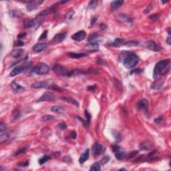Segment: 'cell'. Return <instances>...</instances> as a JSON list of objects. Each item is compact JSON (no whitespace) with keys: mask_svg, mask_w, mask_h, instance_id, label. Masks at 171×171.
<instances>
[{"mask_svg":"<svg viewBox=\"0 0 171 171\" xmlns=\"http://www.w3.org/2000/svg\"><path fill=\"white\" fill-rule=\"evenodd\" d=\"M118 60L127 69H132L138 63L140 58L136 54L129 51H123L120 53Z\"/></svg>","mask_w":171,"mask_h":171,"instance_id":"cell-1","label":"cell"},{"mask_svg":"<svg viewBox=\"0 0 171 171\" xmlns=\"http://www.w3.org/2000/svg\"><path fill=\"white\" fill-rule=\"evenodd\" d=\"M50 68L45 63H40L37 64L32 69V74L37 75H44L50 72Z\"/></svg>","mask_w":171,"mask_h":171,"instance_id":"cell-2","label":"cell"},{"mask_svg":"<svg viewBox=\"0 0 171 171\" xmlns=\"http://www.w3.org/2000/svg\"><path fill=\"white\" fill-rule=\"evenodd\" d=\"M170 64V60H160L156 64L154 68V72H153V77L154 79H156L157 77L158 74H160L161 71L165 68L167 65Z\"/></svg>","mask_w":171,"mask_h":171,"instance_id":"cell-3","label":"cell"},{"mask_svg":"<svg viewBox=\"0 0 171 171\" xmlns=\"http://www.w3.org/2000/svg\"><path fill=\"white\" fill-rule=\"evenodd\" d=\"M30 67H31V63L25 64L24 66H19L16 67V68L10 72L9 76H10V77H14V76H16L20 74L21 73H24V72H26V71H27V70L30 68Z\"/></svg>","mask_w":171,"mask_h":171,"instance_id":"cell-4","label":"cell"},{"mask_svg":"<svg viewBox=\"0 0 171 171\" xmlns=\"http://www.w3.org/2000/svg\"><path fill=\"white\" fill-rule=\"evenodd\" d=\"M41 24L42 23L38 21L36 18L29 19H27L24 21V26L26 29L33 28V29H36L39 27Z\"/></svg>","mask_w":171,"mask_h":171,"instance_id":"cell-5","label":"cell"},{"mask_svg":"<svg viewBox=\"0 0 171 171\" xmlns=\"http://www.w3.org/2000/svg\"><path fill=\"white\" fill-rule=\"evenodd\" d=\"M53 71L58 76H68V74H69V72L68 69L64 68V66H61L59 64H56L53 67Z\"/></svg>","mask_w":171,"mask_h":171,"instance_id":"cell-6","label":"cell"},{"mask_svg":"<svg viewBox=\"0 0 171 171\" xmlns=\"http://www.w3.org/2000/svg\"><path fill=\"white\" fill-rule=\"evenodd\" d=\"M87 36V34L86 33L85 31L81 30L79 32L75 33L74 34L72 35V39L73 40H75L76 42H82L84 40H85L86 37Z\"/></svg>","mask_w":171,"mask_h":171,"instance_id":"cell-7","label":"cell"},{"mask_svg":"<svg viewBox=\"0 0 171 171\" xmlns=\"http://www.w3.org/2000/svg\"><path fill=\"white\" fill-rule=\"evenodd\" d=\"M104 152H105V148L102 145L99 144L98 142H96L94 144L93 147H92V152H93V154L94 156L103 154Z\"/></svg>","mask_w":171,"mask_h":171,"instance_id":"cell-8","label":"cell"},{"mask_svg":"<svg viewBox=\"0 0 171 171\" xmlns=\"http://www.w3.org/2000/svg\"><path fill=\"white\" fill-rule=\"evenodd\" d=\"M55 98H56V96L53 93H51L50 92H46L37 100V102H40L50 101V100L55 99Z\"/></svg>","mask_w":171,"mask_h":171,"instance_id":"cell-9","label":"cell"},{"mask_svg":"<svg viewBox=\"0 0 171 171\" xmlns=\"http://www.w3.org/2000/svg\"><path fill=\"white\" fill-rule=\"evenodd\" d=\"M51 84L49 82H37L32 84V88L35 89L38 88H50Z\"/></svg>","mask_w":171,"mask_h":171,"instance_id":"cell-10","label":"cell"},{"mask_svg":"<svg viewBox=\"0 0 171 171\" xmlns=\"http://www.w3.org/2000/svg\"><path fill=\"white\" fill-rule=\"evenodd\" d=\"M137 107H138V109L141 110L144 112H148V100L146 99L141 100L140 101L138 102V103L137 104Z\"/></svg>","mask_w":171,"mask_h":171,"instance_id":"cell-11","label":"cell"},{"mask_svg":"<svg viewBox=\"0 0 171 171\" xmlns=\"http://www.w3.org/2000/svg\"><path fill=\"white\" fill-rule=\"evenodd\" d=\"M147 48L150 50L154 51H160L162 50L161 46L158 45L157 43L153 41H148L147 42Z\"/></svg>","mask_w":171,"mask_h":171,"instance_id":"cell-12","label":"cell"},{"mask_svg":"<svg viewBox=\"0 0 171 171\" xmlns=\"http://www.w3.org/2000/svg\"><path fill=\"white\" fill-rule=\"evenodd\" d=\"M66 32L59 33V34H57L54 35V37H53L51 41L54 43L61 42L62 41H64L66 39Z\"/></svg>","mask_w":171,"mask_h":171,"instance_id":"cell-13","label":"cell"},{"mask_svg":"<svg viewBox=\"0 0 171 171\" xmlns=\"http://www.w3.org/2000/svg\"><path fill=\"white\" fill-rule=\"evenodd\" d=\"M47 46L48 45L45 43H37L35 45H34L33 50L36 53H39V52H41V51L45 50L47 48Z\"/></svg>","mask_w":171,"mask_h":171,"instance_id":"cell-14","label":"cell"},{"mask_svg":"<svg viewBox=\"0 0 171 171\" xmlns=\"http://www.w3.org/2000/svg\"><path fill=\"white\" fill-rule=\"evenodd\" d=\"M84 50L89 51H96L99 50L98 43H89L84 46Z\"/></svg>","mask_w":171,"mask_h":171,"instance_id":"cell-15","label":"cell"},{"mask_svg":"<svg viewBox=\"0 0 171 171\" xmlns=\"http://www.w3.org/2000/svg\"><path fill=\"white\" fill-rule=\"evenodd\" d=\"M11 87L16 92L21 93V92H23L25 91V88L23 87L21 85H20V84H19L18 83L16 82L15 81H13V82H11Z\"/></svg>","mask_w":171,"mask_h":171,"instance_id":"cell-16","label":"cell"},{"mask_svg":"<svg viewBox=\"0 0 171 171\" xmlns=\"http://www.w3.org/2000/svg\"><path fill=\"white\" fill-rule=\"evenodd\" d=\"M24 50L21 48H17V49H14L11 53V56H12L14 58L17 59L19 58H20L21 56L24 55Z\"/></svg>","mask_w":171,"mask_h":171,"instance_id":"cell-17","label":"cell"},{"mask_svg":"<svg viewBox=\"0 0 171 171\" xmlns=\"http://www.w3.org/2000/svg\"><path fill=\"white\" fill-rule=\"evenodd\" d=\"M88 40L90 43H98L99 42L101 41L102 38L98 34L94 33V34H91L89 36Z\"/></svg>","mask_w":171,"mask_h":171,"instance_id":"cell-18","label":"cell"},{"mask_svg":"<svg viewBox=\"0 0 171 171\" xmlns=\"http://www.w3.org/2000/svg\"><path fill=\"white\" fill-rule=\"evenodd\" d=\"M89 156H90V149L87 148L80 156V158H79V162L80 164H83L84 162H85L88 159Z\"/></svg>","mask_w":171,"mask_h":171,"instance_id":"cell-19","label":"cell"},{"mask_svg":"<svg viewBox=\"0 0 171 171\" xmlns=\"http://www.w3.org/2000/svg\"><path fill=\"white\" fill-rule=\"evenodd\" d=\"M86 72L83 71L82 69H72V70L69 72L68 77H73V76H78V75L84 74H86Z\"/></svg>","mask_w":171,"mask_h":171,"instance_id":"cell-20","label":"cell"},{"mask_svg":"<svg viewBox=\"0 0 171 171\" xmlns=\"http://www.w3.org/2000/svg\"><path fill=\"white\" fill-rule=\"evenodd\" d=\"M68 56H69V58L73 59H79L83 57L87 56L88 55L86 53H74V52H69L68 53Z\"/></svg>","mask_w":171,"mask_h":171,"instance_id":"cell-21","label":"cell"},{"mask_svg":"<svg viewBox=\"0 0 171 171\" xmlns=\"http://www.w3.org/2000/svg\"><path fill=\"white\" fill-rule=\"evenodd\" d=\"M124 44V40L122 39V38H119L118 37L116 39H115V40L112 43H108V45H110V46H115V47H118V46H120V45Z\"/></svg>","mask_w":171,"mask_h":171,"instance_id":"cell-22","label":"cell"},{"mask_svg":"<svg viewBox=\"0 0 171 171\" xmlns=\"http://www.w3.org/2000/svg\"><path fill=\"white\" fill-rule=\"evenodd\" d=\"M124 3V1H113L111 3V10L114 11L118 8L121 7V5Z\"/></svg>","mask_w":171,"mask_h":171,"instance_id":"cell-23","label":"cell"},{"mask_svg":"<svg viewBox=\"0 0 171 171\" xmlns=\"http://www.w3.org/2000/svg\"><path fill=\"white\" fill-rule=\"evenodd\" d=\"M118 19H120V21H126V22H132V19L131 18V17L128 15H126V14H120L118 15Z\"/></svg>","mask_w":171,"mask_h":171,"instance_id":"cell-24","label":"cell"},{"mask_svg":"<svg viewBox=\"0 0 171 171\" xmlns=\"http://www.w3.org/2000/svg\"><path fill=\"white\" fill-rule=\"evenodd\" d=\"M116 153V155H115V156H116V158L117 159V160H122V159H123L126 156V152L124 150H121L120 149L118 151H117L116 152H115Z\"/></svg>","mask_w":171,"mask_h":171,"instance_id":"cell-25","label":"cell"},{"mask_svg":"<svg viewBox=\"0 0 171 171\" xmlns=\"http://www.w3.org/2000/svg\"><path fill=\"white\" fill-rule=\"evenodd\" d=\"M9 15L11 17H19L22 13L18 10H10L9 11Z\"/></svg>","mask_w":171,"mask_h":171,"instance_id":"cell-26","label":"cell"},{"mask_svg":"<svg viewBox=\"0 0 171 171\" xmlns=\"http://www.w3.org/2000/svg\"><path fill=\"white\" fill-rule=\"evenodd\" d=\"M61 99L65 100V101L68 102H69V103L74 104V105L76 106L77 107L79 106V103H78V102H77L76 100H75V99L69 98H65V97H62Z\"/></svg>","mask_w":171,"mask_h":171,"instance_id":"cell-27","label":"cell"},{"mask_svg":"<svg viewBox=\"0 0 171 171\" xmlns=\"http://www.w3.org/2000/svg\"><path fill=\"white\" fill-rule=\"evenodd\" d=\"M51 110L52 112H56V113H59V114H61L62 112L64 111V109L61 106H53L51 107Z\"/></svg>","mask_w":171,"mask_h":171,"instance_id":"cell-28","label":"cell"},{"mask_svg":"<svg viewBox=\"0 0 171 171\" xmlns=\"http://www.w3.org/2000/svg\"><path fill=\"white\" fill-rule=\"evenodd\" d=\"M50 159H51V156L49 155H44L42 157L40 158L39 159V164L40 165H42L44 163H45L48 160H49Z\"/></svg>","mask_w":171,"mask_h":171,"instance_id":"cell-29","label":"cell"},{"mask_svg":"<svg viewBox=\"0 0 171 171\" xmlns=\"http://www.w3.org/2000/svg\"><path fill=\"white\" fill-rule=\"evenodd\" d=\"M140 42L136 40H132V41H129L128 42L124 43V45L126 46H129V47H133V46H138L140 45Z\"/></svg>","mask_w":171,"mask_h":171,"instance_id":"cell-30","label":"cell"},{"mask_svg":"<svg viewBox=\"0 0 171 171\" xmlns=\"http://www.w3.org/2000/svg\"><path fill=\"white\" fill-rule=\"evenodd\" d=\"M162 86L163 82L160 83L158 82H154L152 84V86H151V88H152V89H154V90H160V88L162 87Z\"/></svg>","mask_w":171,"mask_h":171,"instance_id":"cell-31","label":"cell"},{"mask_svg":"<svg viewBox=\"0 0 171 171\" xmlns=\"http://www.w3.org/2000/svg\"><path fill=\"white\" fill-rule=\"evenodd\" d=\"M140 149L142 150H150L151 148V146H150V144L149 143H148L146 142H143V143H142V144H140Z\"/></svg>","mask_w":171,"mask_h":171,"instance_id":"cell-32","label":"cell"},{"mask_svg":"<svg viewBox=\"0 0 171 171\" xmlns=\"http://www.w3.org/2000/svg\"><path fill=\"white\" fill-rule=\"evenodd\" d=\"M100 166H101L100 162L94 163V164H93L92 166H91L90 170V171H100Z\"/></svg>","mask_w":171,"mask_h":171,"instance_id":"cell-33","label":"cell"},{"mask_svg":"<svg viewBox=\"0 0 171 171\" xmlns=\"http://www.w3.org/2000/svg\"><path fill=\"white\" fill-rule=\"evenodd\" d=\"M112 134H113L114 138L116 139V140L118 142L121 141V140H122V136H121V134H120L119 132H118L116 131H113V132H112Z\"/></svg>","mask_w":171,"mask_h":171,"instance_id":"cell-34","label":"cell"},{"mask_svg":"<svg viewBox=\"0 0 171 171\" xmlns=\"http://www.w3.org/2000/svg\"><path fill=\"white\" fill-rule=\"evenodd\" d=\"M98 1H90L88 3V8L90 9H95Z\"/></svg>","mask_w":171,"mask_h":171,"instance_id":"cell-35","label":"cell"},{"mask_svg":"<svg viewBox=\"0 0 171 171\" xmlns=\"http://www.w3.org/2000/svg\"><path fill=\"white\" fill-rule=\"evenodd\" d=\"M114 84L116 88H117L118 90H119L120 91H122V84H121V83L120 82L119 80L114 78Z\"/></svg>","mask_w":171,"mask_h":171,"instance_id":"cell-36","label":"cell"},{"mask_svg":"<svg viewBox=\"0 0 171 171\" xmlns=\"http://www.w3.org/2000/svg\"><path fill=\"white\" fill-rule=\"evenodd\" d=\"M74 11L73 10H70L69 11H68V13L66 14V16H65V19H66V20H69V19H71L73 17V16H74Z\"/></svg>","mask_w":171,"mask_h":171,"instance_id":"cell-37","label":"cell"},{"mask_svg":"<svg viewBox=\"0 0 171 171\" xmlns=\"http://www.w3.org/2000/svg\"><path fill=\"white\" fill-rule=\"evenodd\" d=\"M110 160V156H104L102 159L101 160H100V164H101L102 165H104V164H107V163L109 162Z\"/></svg>","mask_w":171,"mask_h":171,"instance_id":"cell-38","label":"cell"},{"mask_svg":"<svg viewBox=\"0 0 171 171\" xmlns=\"http://www.w3.org/2000/svg\"><path fill=\"white\" fill-rule=\"evenodd\" d=\"M58 128L60 130H66L67 129V125L64 122L60 123L59 124H58Z\"/></svg>","mask_w":171,"mask_h":171,"instance_id":"cell-39","label":"cell"},{"mask_svg":"<svg viewBox=\"0 0 171 171\" xmlns=\"http://www.w3.org/2000/svg\"><path fill=\"white\" fill-rule=\"evenodd\" d=\"M42 119L44 121H50V120H53L54 116L51 115H44L43 116H42Z\"/></svg>","mask_w":171,"mask_h":171,"instance_id":"cell-40","label":"cell"},{"mask_svg":"<svg viewBox=\"0 0 171 171\" xmlns=\"http://www.w3.org/2000/svg\"><path fill=\"white\" fill-rule=\"evenodd\" d=\"M13 45H14L15 47H21V46H23V45H24V43L23 41L18 40L17 41H16V42H14V44H13Z\"/></svg>","mask_w":171,"mask_h":171,"instance_id":"cell-41","label":"cell"},{"mask_svg":"<svg viewBox=\"0 0 171 171\" xmlns=\"http://www.w3.org/2000/svg\"><path fill=\"white\" fill-rule=\"evenodd\" d=\"M84 113H85L86 118V119H87V122H88V124H90L91 121V118H92V116H91L90 114L88 112V110H85V111H84Z\"/></svg>","mask_w":171,"mask_h":171,"instance_id":"cell-42","label":"cell"},{"mask_svg":"<svg viewBox=\"0 0 171 171\" xmlns=\"http://www.w3.org/2000/svg\"><path fill=\"white\" fill-rule=\"evenodd\" d=\"M111 149H112V151L114 152H116L120 149V147L118 144H113L111 146Z\"/></svg>","mask_w":171,"mask_h":171,"instance_id":"cell-43","label":"cell"},{"mask_svg":"<svg viewBox=\"0 0 171 171\" xmlns=\"http://www.w3.org/2000/svg\"><path fill=\"white\" fill-rule=\"evenodd\" d=\"M6 129H7V126L5 124V123L1 122V124H0V130H1V132H3L4 131L6 130Z\"/></svg>","mask_w":171,"mask_h":171,"instance_id":"cell-44","label":"cell"},{"mask_svg":"<svg viewBox=\"0 0 171 171\" xmlns=\"http://www.w3.org/2000/svg\"><path fill=\"white\" fill-rule=\"evenodd\" d=\"M27 150V147H25V148H20V149H19L18 150H17V152H16V154H15V155L16 156H17V155L19 154H21V153H24V152H26Z\"/></svg>","mask_w":171,"mask_h":171,"instance_id":"cell-45","label":"cell"},{"mask_svg":"<svg viewBox=\"0 0 171 171\" xmlns=\"http://www.w3.org/2000/svg\"><path fill=\"white\" fill-rule=\"evenodd\" d=\"M48 30H45L44 32H43L42 35H40V38H39V40H42L45 39V37H47V35H48Z\"/></svg>","mask_w":171,"mask_h":171,"instance_id":"cell-46","label":"cell"},{"mask_svg":"<svg viewBox=\"0 0 171 171\" xmlns=\"http://www.w3.org/2000/svg\"><path fill=\"white\" fill-rule=\"evenodd\" d=\"M77 118L78 119V120H80V121H81L82 122V124L84 126H86V127H88V122L87 121H86V120H84V119H83L82 118H81V117H80V116H77Z\"/></svg>","mask_w":171,"mask_h":171,"instance_id":"cell-47","label":"cell"},{"mask_svg":"<svg viewBox=\"0 0 171 171\" xmlns=\"http://www.w3.org/2000/svg\"><path fill=\"white\" fill-rule=\"evenodd\" d=\"M143 72L142 69H134L130 72V74H138V73H141Z\"/></svg>","mask_w":171,"mask_h":171,"instance_id":"cell-48","label":"cell"},{"mask_svg":"<svg viewBox=\"0 0 171 171\" xmlns=\"http://www.w3.org/2000/svg\"><path fill=\"white\" fill-rule=\"evenodd\" d=\"M138 153V150H134V151H132V152L128 154V158H133L134 156H135Z\"/></svg>","mask_w":171,"mask_h":171,"instance_id":"cell-49","label":"cell"},{"mask_svg":"<svg viewBox=\"0 0 171 171\" xmlns=\"http://www.w3.org/2000/svg\"><path fill=\"white\" fill-rule=\"evenodd\" d=\"M149 18L153 21H156L158 18V14H153V15H151V16H150Z\"/></svg>","mask_w":171,"mask_h":171,"instance_id":"cell-50","label":"cell"},{"mask_svg":"<svg viewBox=\"0 0 171 171\" xmlns=\"http://www.w3.org/2000/svg\"><path fill=\"white\" fill-rule=\"evenodd\" d=\"M29 165V162L27 160H26L23 162H21L19 164V166H21V167H26Z\"/></svg>","mask_w":171,"mask_h":171,"instance_id":"cell-51","label":"cell"},{"mask_svg":"<svg viewBox=\"0 0 171 171\" xmlns=\"http://www.w3.org/2000/svg\"><path fill=\"white\" fill-rule=\"evenodd\" d=\"M26 35V33H20V34H19L18 35H17V38H18V40H21V39H24Z\"/></svg>","mask_w":171,"mask_h":171,"instance_id":"cell-52","label":"cell"},{"mask_svg":"<svg viewBox=\"0 0 171 171\" xmlns=\"http://www.w3.org/2000/svg\"><path fill=\"white\" fill-rule=\"evenodd\" d=\"M96 88H97V85L94 84V85L89 86L88 88H87V90L88 91H94Z\"/></svg>","mask_w":171,"mask_h":171,"instance_id":"cell-53","label":"cell"},{"mask_svg":"<svg viewBox=\"0 0 171 171\" xmlns=\"http://www.w3.org/2000/svg\"><path fill=\"white\" fill-rule=\"evenodd\" d=\"M152 4H150V5H148V6L147 7V8L145 9V11H144V13H146V14H147V13H148L150 11H152Z\"/></svg>","mask_w":171,"mask_h":171,"instance_id":"cell-54","label":"cell"},{"mask_svg":"<svg viewBox=\"0 0 171 171\" xmlns=\"http://www.w3.org/2000/svg\"><path fill=\"white\" fill-rule=\"evenodd\" d=\"M70 137L72 138V139H76V137H77V133L76 131H72L71 133H70Z\"/></svg>","mask_w":171,"mask_h":171,"instance_id":"cell-55","label":"cell"},{"mask_svg":"<svg viewBox=\"0 0 171 171\" xmlns=\"http://www.w3.org/2000/svg\"><path fill=\"white\" fill-rule=\"evenodd\" d=\"M98 19V16H96V17H93V18H92V19L91 20V22H90L91 26H93L94 24H95L96 21H97Z\"/></svg>","mask_w":171,"mask_h":171,"instance_id":"cell-56","label":"cell"},{"mask_svg":"<svg viewBox=\"0 0 171 171\" xmlns=\"http://www.w3.org/2000/svg\"><path fill=\"white\" fill-rule=\"evenodd\" d=\"M13 114H14V118H15V119H19V118H20V116H21L20 113L19 112H17V111L16 112H15Z\"/></svg>","mask_w":171,"mask_h":171,"instance_id":"cell-57","label":"cell"},{"mask_svg":"<svg viewBox=\"0 0 171 171\" xmlns=\"http://www.w3.org/2000/svg\"><path fill=\"white\" fill-rule=\"evenodd\" d=\"M162 116H160V117H158V118H156V119H155V120H154V123H156V124H158V123H160V121H162Z\"/></svg>","mask_w":171,"mask_h":171,"instance_id":"cell-58","label":"cell"},{"mask_svg":"<svg viewBox=\"0 0 171 171\" xmlns=\"http://www.w3.org/2000/svg\"><path fill=\"white\" fill-rule=\"evenodd\" d=\"M166 43H168V45H171V35H168V37H167V38H166Z\"/></svg>","mask_w":171,"mask_h":171,"instance_id":"cell-59","label":"cell"},{"mask_svg":"<svg viewBox=\"0 0 171 171\" xmlns=\"http://www.w3.org/2000/svg\"><path fill=\"white\" fill-rule=\"evenodd\" d=\"M100 27L102 29H106L107 28V26L104 24H100Z\"/></svg>","mask_w":171,"mask_h":171,"instance_id":"cell-60","label":"cell"},{"mask_svg":"<svg viewBox=\"0 0 171 171\" xmlns=\"http://www.w3.org/2000/svg\"><path fill=\"white\" fill-rule=\"evenodd\" d=\"M167 32H168V35H171V27H168V29H167Z\"/></svg>","mask_w":171,"mask_h":171,"instance_id":"cell-61","label":"cell"},{"mask_svg":"<svg viewBox=\"0 0 171 171\" xmlns=\"http://www.w3.org/2000/svg\"><path fill=\"white\" fill-rule=\"evenodd\" d=\"M120 171H126V168H121V169H120Z\"/></svg>","mask_w":171,"mask_h":171,"instance_id":"cell-62","label":"cell"},{"mask_svg":"<svg viewBox=\"0 0 171 171\" xmlns=\"http://www.w3.org/2000/svg\"><path fill=\"white\" fill-rule=\"evenodd\" d=\"M168 2V1H162V3H166Z\"/></svg>","mask_w":171,"mask_h":171,"instance_id":"cell-63","label":"cell"}]
</instances>
